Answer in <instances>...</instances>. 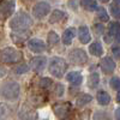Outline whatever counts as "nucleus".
<instances>
[{
	"label": "nucleus",
	"instance_id": "12",
	"mask_svg": "<svg viewBox=\"0 0 120 120\" xmlns=\"http://www.w3.org/2000/svg\"><path fill=\"white\" fill-rule=\"evenodd\" d=\"M66 79L73 85H79V84H82V82H83V76H82V73L79 71H73V72L67 73Z\"/></svg>",
	"mask_w": 120,
	"mask_h": 120
},
{
	"label": "nucleus",
	"instance_id": "25",
	"mask_svg": "<svg viewBox=\"0 0 120 120\" xmlns=\"http://www.w3.org/2000/svg\"><path fill=\"white\" fill-rule=\"evenodd\" d=\"M93 120H111V116H109V114L107 112H96L94 114V118Z\"/></svg>",
	"mask_w": 120,
	"mask_h": 120
},
{
	"label": "nucleus",
	"instance_id": "37",
	"mask_svg": "<svg viewBox=\"0 0 120 120\" xmlns=\"http://www.w3.org/2000/svg\"><path fill=\"white\" fill-rule=\"evenodd\" d=\"M114 3L118 4V5H120V0H114Z\"/></svg>",
	"mask_w": 120,
	"mask_h": 120
},
{
	"label": "nucleus",
	"instance_id": "22",
	"mask_svg": "<svg viewBox=\"0 0 120 120\" xmlns=\"http://www.w3.org/2000/svg\"><path fill=\"white\" fill-rule=\"evenodd\" d=\"M59 40H60V37H59V35H58L55 31H49V33H48L47 41H48V45H49V46L56 45V43L59 42Z\"/></svg>",
	"mask_w": 120,
	"mask_h": 120
},
{
	"label": "nucleus",
	"instance_id": "20",
	"mask_svg": "<svg viewBox=\"0 0 120 120\" xmlns=\"http://www.w3.org/2000/svg\"><path fill=\"white\" fill-rule=\"evenodd\" d=\"M81 5H82L85 10H88V11H95V10L98 8L97 3L95 1V0H82Z\"/></svg>",
	"mask_w": 120,
	"mask_h": 120
},
{
	"label": "nucleus",
	"instance_id": "34",
	"mask_svg": "<svg viewBox=\"0 0 120 120\" xmlns=\"http://www.w3.org/2000/svg\"><path fill=\"white\" fill-rule=\"evenodd\" d=\"M114 116H115V120H120V107H118L114 112Z\"/></svg>",
	"mask_w": 120,
	"mask_h": 120
},
{
	"label": "nucleus",
	"instance_id": "10",
	"mask_svg": "<svg viewBox=\"0 0 120 120\" xmlns=\"http://www.w3.org/2000/svg\"><path fill=\"white\" fill-rule=\"evenodd\" d=\"M101 70L103 71V73L106 75H111L113 73V71L115 70V63L112 58H103V60L101 61Z\"/></svg>",
	"mask_w": 120,
	"mask_h": 120
},
{
	"label": "nucleus",
	"instance_id": "1",
	"mask_svg": "<svg viewBox=\"0 0 120 120\" xmlns=\"http://www.w3.org/2000/svg\"><path fill=\"white\" fill-rule=\"evenodd\" d=\"M10 28L15 31H22V30H26L33 25V18L30 17L26 12H18L11 21H10Z\"/></svg>",
	"mask_w": 120,
	"mask_h": 120
},
{
	"label": "nucleus",
	"instance_id": "38",
	"mask_svg": "<svg viewBox=\"0 0 120 120\" xmlns=\"http://www.w3.org/2000/svg\"><path fill=\"white\" fill-rule=\"evenodd\" d=\"M100 1H102V3H107V1H109V0H100Z\"/></svg>",
	"mask_w": 120,
	"mask_h": 120
},
{
	"label": "nucleus",
	"instance_id": "19",
	"mask_svg": "<svg viewBox=\"0 0 120 120\" xmlns=\"http://www.w3.org/2000/svg\"><path fill=\"white\" fill-rule=\"evenodd\" d=\"M100 83V76L95 72V73H91L89 77H88V86L89 88H91V89H95L97 88Z\"/></svg>",
	"mask_w": 120,
	"mask_h": 120
},
{
	"label": "nucleus",
	"instance_id": "35",
	"mask_svg": "<svg viewBox=\"0 0 120 120\" xmlns=\"http://www.w3.org/2000/svg\"><path fill=\"white\" fill-rule=\"evenodd\" d=\"M114 38H115V41H116L118 43H120V33H119V34H118V35H116Z\"/></svg>",
	"mask_w": 120,
	"mask_h": 120
},
{
	"label": "nucleus",
	"instance_id": "8",
	"mask_svg": "<svg viewBox=\"0 0 120 120\" xmlns=\"http://www.w3.org/2000/svg\"><path fill=\"white\" fill-rule=\"evenodd\" d=\"M28 48L33 53L40 54V53H43L46 51V43L40 38H31L28 41Z\"/></svg>",
	"mask_w": 120,
	"mask_h": 120
},
{
	"label": "nucleus",
	"instance_id": "7",
	"mask_svg": "<svg viewBox=\"0 0 120 120\" xmlns=\"http://www.w3.org/2000/svg\"><path fill=\"white\" fill-rule=\"evenodd\" d=\"M15 7H16V3L13 0H7L0 4V18L1 19H6L8 17H11L12 13L15 12Z\"/></svg>",
	"mask_w": 120,
	"mask_h": 120
},
{
	"label": "nucleus",
	"instance_id": "2",
	"mask_svg": "<svg viewBox=\"0 0 120 120\" xmlns=\"http://www.w3.org/2000/svg\"><path fill=\"white\" fill-rule=\"evenodd\" d=\"M23 59V54L12 47H6L0 49V63L1 64H17Z\"/></svg>",
	"mask_w": 120,
	"mask_h": 120
},
{
	"label": "nucleus",
	"instance_id": "14",
	"mask_svg": "<svg viewBox=\"0 0 120 120\" xmlns=\"http://www.w3.org/2000/svg\"><path fill=\"white\" fill-rule=\"evenodd\" d=\"M75 35H76V29L75 28H67L63 33V42H64V45H67V46L71 45Z\"/></svg>",
	"mask_w": 120,
	"mask_h": 120
},
{
	"label": "nucleus",
	"instance_id": "5",
	"mask_svg": "<svg viewBox=\"0 0 120 120\" xmlns=\"http://www.w3.org/2000/svg\"><path fill=\"white\" fill-rule=\"evenodd\" d=\"M70 61L75 65H83L88 61V55L81 48H75L68 53Z\"/></svg>",
	"mask_w": 120,
	"mask_h": 120
},
{
	"label": "nucleus",
	"instance_id": "31",
	"mask_svg": "<svg viewBox=\"0 0 120 120\" xmlns=\"http://www.w3.org/2000/svg\"><path fill=\"white\" fill-rule=\"evenodd\" d=\"M94 29H95V33L96 34H103V31H105V28H103L102 24H95L94 25Z\"/></svg>",
	"mask_w": 120,
	"mask_h": 120
},
{
	"label": "nucleus",
	"instance_id": "18",
	"mask_svg": "<svg viewBox=\"0 0 120 120\" xmlns=\"http://www.w3.org/2000/svg\"><path fill=\"white\" fill-rule=\"evenodd\" d=\"M91 100H93V96L91 95H89V94H81V95L77 97L76 103H77L78 107H83V106L88 105L90 101H91Z\"/></svg>",
	"mask_w": 120,
	"mask_h": 120
},
{
	"label": "nucleus",
	"instance_id": "13",
	"mask_svg": "<svg viewBox=\"0 0 120 120\" xmlns=\"http://www.w3.org/2000/svg\"><path fill=\"white\" fill-rule=\"evenodd\" d=\"M89 52L91 55H95V56H101L103 54V46L101 42L98 41H95L93 42L91 45L89 46Z\"/></svg>",
	"mask_w": 120,
	"mask_h": 120
},
{
	"label": "nucleus",
	"instance_id": "6",
	"mask_svg": "<svg viewBox=\"0 0 120 120\" xmlns=\"http://www.w3.org/2000/svg\"><path fill=\"white\" fill-rule=\"evenodd\" d=\"M49 11H51V5L47 1H40L36 5H34V7H33V15L37 19L46 17L49 13Z\"/></svg>",
	"mask_w": 120,
	"mask_h": 120
},
{
	"label": "nucleus",
	"instance_id": "23",
	"mask_svg": "<svg viewBox=\"0 0 120 120\" xmlns=\"http://www.w3.org/2000/svg\"><path fill=\"white\" fill-rule=\"evenodd\" d=\"M119 33H120V23L113 22V23L109 24V35L115 37Z\"/></svg>",
	"mask_w": 120,
	"mask_h": 120
},
{
	"label": "nucleus",
	"instance_id": "24",
	"mask_svg": "<svg viewBox=\"0 0 120 120\" xmlns=\"http://www.w3.org/2000/svg\"><path fill=\"white\" fill-rule=\"evenodd\" d=\"M97 17L100 18V21H102V22H108L109 21V16H108L107 11L103 7H98L97 8Z\"/></svg>",
	"mask_w": 120,
	"mask_h": 120
},
{
	"label": "nucleus",
	"instance_id": "21",
	"mask_svg": "<svg viewBox=\"0 0 120 120\" xmlns=\"http://www.w3.org/2000/svg\"><path fill=\"white\" fill-rule=\"evenodd\" d=\"M54 112H55V114H56L58 118L65 119V118L67 116V114H68V113H67L68 109H67V107H65V106H58V107L54 108Z\"/></svg>",
	"mask_w": 120,
	"mask_h": 120
},
{
	"label": "nucleus",
	"instance_id": "4",
	"mask_svg": "<svg viewBox=\"0 0 120 120\" xmlns=\"http://www.w3.org/2000/svg\"><path fill=\"white\" fill-rule=\"evenodd\" d=\"M67 63L65 61V59L55 56L51 60L49 63V72L53 75L55 78H63L66 70H67Z\"/></svg>",
	"mask_w": 120,
	"mask_h": 120
},
{
	"label": "nucleus",
	"instance_id": "27",
	"mask_svg": "<svg viewBox=\"0 0 120 120\" xmlns=\"http://www.w3.org/2000/svg\"><path fill=\"white\" fill-rule=\"evenodd\" d=\"M109 85L114 90H120V78L119 77H113L109 81Z\"/></svg>",
	"mask_w": 120,
	"mask_h": 120
},
{
	"label": "nucleus",
	"instance_id": "17",
	"mask_svg": "<svg viewBox=\"0 0 120 120\" xmlns=\"http://www.w3.org/2000/svg\"><path fill=\"white\" fill-rule=\"evenodd\" d=\"M96 100H97V102L98 105H101V106H107L109 105V102H111V96H109L106 91H98L97 96H96Z\"/></svg>",
	"mask_w": 120,
	"mask_h": 120
},
{
	"label": "nucleus",
	"instance_id": "16",
	"mask_svg": "<svg viewBox=\"0 0 120 120\" xmlns=\"http://www.w3.org/2000/svg\"><path fill=\"white\" fill-rule=\"evenodd\" d=\"M65 18V13L63 11H60V10H54V11L52 12L51 17H49V23H59V22H61L63 19Z\"/></svg>",
	"mask_w": 120,
	"mask_h": 120
},
{
	"label": "nucleus",
	"instance_id": "15",
	"mask_svg": "<svg viewBox=\"0 0 120 120\" xmlns=\"http://www.w3.org/2000/svg\"><path fill=\"white\" fill-rule=\"evenodd\" d=\"M11 38L13 40V42L17 45H21L23 43L25 40H26V33L25 30H22V31H15L11 34Z\"/></svg>",
	"mask_w": 120,
	"mask_h": 120
},
{
	"label": "nucleus",
	"instance_id": "3",
	"mask_svg": "<svg viewBox=\"0 0 120 120\" xmlns=\"http://www.w3.org/2000/svg\"><path fill=\"white\" fill-rule=\"evenodd\" d=\"M19 94H21V86L17 82H6L0 86V95L8 101L17 100Z\"/></svg>",
	"mask_w": 120,
	"mask_h": 120
},
{
	"label": "nucleus",
	"instance_id": "30",
	"mask_svg": "<svg viewBox=\"0 0 120 120\" xmlns=\"http://www.w3.org/2000/svg\"><path fill=\"white\" fill-rule=\"evenodd\" d=\"M53 84V82H52V79L51 78H42L41 81H40V85H41L42 88H49Z\"/></svg>",
	"mask_w": 120,
	"mask_h": 120
},
{
	"label": "nucleus",
	"instance_id": "29",
	"mask_svg": "<svg viewBox=\"0 0 120 120\" xmlns=\"http://www.w3.org/2000/svg\"><path fill=\"white\" fill-rule=\"evenodd\" d=\"M111 13L114 18H118L120 19V7L116 6V5H112L111 6Z\"/></svg>",
	"mask_w": 120,
	"mask_h": 120
},
{
	"label": "nucleus",
	"instance_id": "11",
	"mask_svg": "<svg viewBox=\"0 0 120 120\" xmlns=\"http://www.w3.org/2000/svg\"><path fill=\"white\" fill-rule=\"evenodd\" d=\"M78 38H79V41H81V43H83V45H86V43L90 42L91 36H90L89 28L86 25L79 26V29H78Z\"/></svg>",
	"mask_w": 120,
	"mask_h": 120
},
{
	"label": "nucleus",
	"instance_id": "28",
	"mask_svg": "<svg viewBox=\"0 0 120 120\" xmlns=\"http://www.w3.org/2000/svg\"><path fill=\"white\" fill-rule=\"evenodd\" d=\"M8 107L5 103H0V119H5L8 115Z\"/></svg>",
	"mask_w": 120,
	"mask_h": 120
},
{
	"label": "nucleus",
	"instance_id": "9",
	"mask_svg": "<svg viewBox=\"0 0 120 120\" xmlns=\"http://www.w3.org/2000/svg\"><path fill=\"white\" fill-rule=\"evenodd\" d=\"M47 59L45 56H35L30 61V67H31L35 72H41L42 70L46 67Z\"/></svg>",
	"mask_w": 120,
	"mask_h": 120
},
{
	"label": "nucleus",
	"instance_id": "36",
	"mask_svg": "<svg viewBox=\"0 0 120 120\" xmlns=\"http://www.w3.org/2000/svg\"><path fill=\"white\" fill-rule=\"evenodd\" d=\"M116 100H118V102L120 103V91L118 93V95H116Z\"/></svg>",
	"mask_w": 120,
	"mask_h": 120
},
{
	"label": "nucleus",
	"instance_id": "26",
	"mask_svg": "<svg viewBox=\"0 0 120 120\" xmlns=\"http://www.w3.org/2000/svg\"><path fill=\"white\" fill-rule=\"evenodd\" d=\"M28 70H29V66L26 64H22V65H17L13 68V72L16 75H23V73L28 72Z\"/></svg>",
	"mask_w": 120,
	"mask_h": 120
},
{
	"label": "nucleus",
	"instance_id": "32",
	"mask_svg": "<svg viewBox=\"0 0 120 120\" xmlns=\"http://www.w3.org/2000/svg\"><path fill=\"white\" fill-rule=\"evenodd\" d=\"M55 94L58 96H61L64 94V86L61 84H56V86H55Z\"/></svg>",
	"mask_w": 120,
	"mask_h": 120
},
{
	"label": "nucleus",
	"instance_id": "33",
	"mask_svg": "<svg viewBox=\"0 0 120 120\" xmlns=\"http://www.w3.org/2000/svg\"><path fill=\"white\" fill-rule=\"evenodd\" d=\"M112 54H113L115 58L120 59V47H115V48H113V49H112Z\"/></svg>",
	"mask_w": 120,
	"mask_h": 120
}]
</instances>
